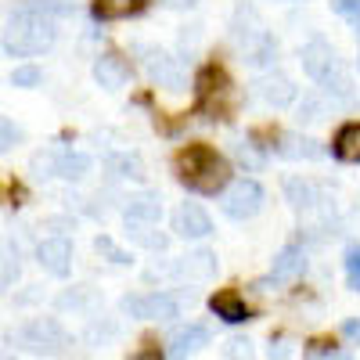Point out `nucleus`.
<instances>
[{
    "label": "nucleus",
    "mask_w": 360,
    "mask_h": 360,
    "mask_svg": "<svg viewBox=\"0 0 360 360\" xmlns=\"http://www.w3.org/2000/svg\"><path fill=\"white\" fill-rule=\"evenodd\" d=\"M134 54H137L141 69L148 72V79H152L155 86L173 90V94H176V90H184V72H180L176 58L169 51H162L155 44H134Z\"/></svg>",
    "instance_id": "5"
},
{
    "label": "nucleus",
    "mask_w": 360,
    "mask_h": 360,
    "mask_svg": "<svg viewBox=\"0 0 360 360\" xmlns=\"http://www.w3.org/2000/svg\"><path fill=\"white\" fill-rule=\"evenodd\" d=\"M44 76H40V69L37 65H18L15 72H11V86H22V90H29V86H37Z\"/></svg>",
    "instance_id": "31"
},
{
    "label": "nucleus",
    "mask_w": 360,
    "mask_h": 360,
    "mask_svg": "<svg viewBox=\"0 0 360 360\" xmlns=\"http://www.w3.org/2000/svg\"><path fill=\"white\" fill-rule=\"evenodd\" d=\"M195 94H198V112L209 119H227L234 108V86L231 76L220 65H205L195 79Z\"/></svg>",
    "instance_id": "3"
},
{
    "label": "nucleus",
    "mask_w": 360,
    "mask_h": 360,
    "mask_svg": "<svg viewBox=\"0 0 360 360\" xmlns=\"http://www.w3.org/2000/svg\"><path fill=\"white\" fill-rule=\"evenodd\" d=\"M123 217H127V220H144V224H159L162 202H159V195H152V191L130 195V198H127V209H123Z\"/></svg>",
    "instance_id": "19"
},
{
    "label": "nucleus",
    "mask_w": 360,
    "mask_h": 360,
    "mask_svg": "<svg viewBox=\"0 0 360 360\" xmlns=\"http://www.w3.org/2000/svg\"><path fill=\"white\" fill-rule=\"evenodd\" d=\"M169 227H173L176 238H188V242H202V238L213 234V220H209V213H205L198 202H180L173 209Z\"/></svg>",
    "instance_id": "9"
},
{
    "label": "nucleus",
    "mask_w": 360,
    "mask_h": 360,
    "mask_svg": "<svg viewBox=\"0 0 360 360\" xmlns=\"http://www.w3.org/2000/svg\"><path fill=\"white\" fill-rule=\"evenodd\" d=\"M332 152H335V159H342V162H360V123H346V127L335 134Z\"/></svg>",
    "instance_id": "21"
},
{
    "label": "nucleus",
    "mask_w": 360,
    "mask_h": 360,
    "mask_svg": "<svg viewBox=\"0 0 360 360\" xmlns=\"http://www.w3.org/2000/svg\"><path fill=\"white\" fill-rule=\"evenodd\" d=\"M94 79H98L105 90L127 86V79H130V62H127L123 54H115V51H105V54H98V62H94Z\"/></svg>",
    "instance_id": "15"
},
{
    "label": "nucleus",
    "mask_w": 360,
    "mask_h": 360,
    "mask_svg": "<svg viewBox=\"0 0 360 360\" xmlns=\"http://www.w3.org/2000/svg\"><path fill=\"white\" fill-rule=\"evenodd\" d=\"M231 40H234L238 51H242V62H249V65H270V62L278 58V44H274V37H270L259 22H256L252 29L234 25V29H231Z\"/></svg>",
    "instance_id": "8"
},
{
    "label": "nucleus",
    "mask_w": 360,
    "mask_h": 360,
    "mask_svg": "<svg viewBox=\"0 0 360 360\" xmlns=\"http://www.w3.org/2000/svg\"><path fill=\"white\" fill-rule=\"evenodd\" d=\"M94 249L101 252V256H108V263H115V266H130L134 259H130V252H123L108 234H101V238H94Z\"/></svg>",
    "instance_id": "28"
},
{
    "label": "nucleus",
    "mask_w": 360,
    "mask_h": 360,
    "mask_svg": "<svg viewBox=\"0 0 360 360\" xmlns=\"http://www.w3.org/2000/svg\"><path fill=\"white\" fill-rule=\"evenodd\" d=\"M119 307H123V314L134 317V321H173V317H180V299L169 295V292H137V295H127Z\"/></svg>",
    "instance_id": "7"
},
{
    "label": "nucleus",
    "mask_w": 360,
    "mask_h": 360,
    "mask_svg": "<svg viewBox=\"0 0 360 360\" xmlns=\"http://www.w3.org/2000/svg\"><path fill=\"white\" fill-rule=\"evenodd\" d=\"M321 86H324L335 101H342V105H349V101H353V79H349V72H346L342 65H335L332 72H328V76L321 79Z\"/></svg>",
    "instance_id": "24"
},
{
    "label": "nucleus",
    "mask_w": 360,
    "mask_h": 360,
    "mask_svg": "<svg viewBox=\"0 0 360 360\" xmlns=\"http://www.w3.org/2000/svg\"><path fill=\"white\" fill-rule=\"evenodd\" d=\"M285 4H295V0H285Z\"/></svg>",
    "instance_id": "39"
},
{
    "label": "nucleus",
    "mask_w": 360,
    "mask_h": 360,
    "mask_svg": "<svg viewBox=\"0 0 360 360\" xmlns=\"http://www.w3.org/2000/svg\"><path fill=\"white\" fill-rule=\"evenodd\" d=\"M37 263L47 270V274H54V278H69V270H72V245L65 242L62 234H58V238H44V242L37 245Z\"/></svg>",
    "instance_id": "11"
},
{
    "label": "nucleus",
    "mask_w": 360,
    "mask_h": 360,
    "mask_svg": "<svg viewBox=\"0 0 360 360\" xmlns=\"http://www.w3.org/2000/svg\"><path fill=\"white\" fill-rule=\"evenodd\" d=\"M90 173V155L83 152H65L62 162H58V176L62 180H83Z\"/></svg>",
    "instance_id": "26"
},
{
    "label": "nucleus",
    "mask_w": 360,
    "mask_h": 360,
    "mask_svg": "<svg viewBox=\"0 0 360 360\" xmlns=\"http://www.w3.org/2000/svg\"><path fill=\"white\" fill-rule=\"evenodd\" d=\"M256 94H259L270 108H288V105L299 98V86H295L288 76H281V72H270V76L256 79Z\"/></svg>",
    "instance_id": "14"
},
{
    "label": "nucleus",
    "mask_w": 360,
    "mask_h": 360,
    "mask_svg": "<svg viewBox=\"0 0 360 360\" xmlns=\"http://www.w3.org/2000/svg\"><path fill=\"white\" fill-rule=\"evenodd\" d=\"M332 11L349 22H360V0H332Z\"/></svg>",
    "instance_id": "34"
},
{
    "label": "nucleus",
    "mask_w": 360,
    "mask_h": 360,
    "mask_svg": "<svg viewBox=\"0 0 360 360\" xmlns=\"http://www.w3.org/2000/svg\"><path fill=\"white\" fill-rule=\"evenodd\" d=\"M299 62H303V72H307L314 83H321L328 72L339 65V54H335V47L328 44L324 37H314L303 51H299Z\"/></svg>",
    "instance_id": "10"
},
{
    "label": "nucleus",
    "mask_w": 360,
    "mask_h": 360,
    "mask_svg": "<svg viewBox=\"0 0 360 360\" xmlns=\"http://www.w3.org/2000/svg\"><path fill=\"white\" fill-rule=\"evenodd\" d=\"M173 166H176L180 184L198 195H220L231 184V162L209 144H184L176 152Z\"/></svg>",
    "instance_id": "1"
},
{
    "label": "nucleus",
    "mask_w": 360,
    "mask_h": 360,
    "mask_svg": "<svg viewBox=\"0 0 360 360\" xmlns=\"http://www.w3.org/2000/svg\"><path fill=\"white\" fill-rule=\"evenodd\" d=\"M127 238L144 249H152V252H162L169 245V238L155 231V224H144V220H127Z\"/></svg>",
    "instance_id": "20"
},
{
    "label": "nucleus",
    "mask_w": 360,
    "mask_h": 360,
    "mask_svg": "<svg viewBox=\"0 0 360 360\" xmlns=\"http://www.w3.org/2000/svg\"><path fill=\"white\" fill-rule=\"evenodd\" d=\"M18 281V249L8 242V238H0V292L8 285Z\"/></svg>",
    "instance_id": "25"
},
{
    "label": "nucleus",
    "mask_w": 360,
    "mask_h": 360,
    "mask_svg": "<svg viewBox=\"0 0 360 360\" xmlns=\"http://www.w3.org/2000/svg\"><path fill=\"white\" fill-rule=\"evenodd\" d=\"M11 342H18L29 353H69L72 335L62 328V321H54V317H33V321H25L18 332L11 335Z\"/></svg>",
    "instance_id": "4"
},
{
    "label": "nucleus",
    "mask_w": 360,
    "mask_h": 360,
    "mask_svg": "<svg viewBox=\"0 0 360 360\" xmlns=\"http://www.w3.org/2000/svg\"><path fill=\"white\" fill-rule=\"evenodd\" d=\"M278 141H281V144H274V148H278V155H285V159H321V155H324L321 141H314V137L278 134Z\"/></svg>",
    "instance_id": "17"
},
{
    "label": "nucleus",
    "mask_w": 360,
    "mask_h": 360,
    "mask_svg": "<svg viewBox=\"0 0 360 360\" xmlns=\"http://www.w3.org/2000/svg\"><path fill=\"white\" fill-rule=\"evenodd\" d=\"M342 335H346L349 342H360V317H349V321L342 324Z\"/></svg>",
    "instance_id": "37"
},
{
    "label": "nucleus",
    "mask_w": 360,
    "mask_h": 360,
    "mask_svg": "<svg viewBox=\"0 0 360 360\" xmlns=\"http://www.w3.org/2000/svg\"><path fill=\"white\" fill-rule=\"evenodd\" d=\"M144 8H148V0H123V4H119V11H123V15H137Z\"/></svg>",
    "instance_id": "38"
},
{
    "label": "nucleus",
    "mask_w": 360,
    "mask_h": 360,
    "mask_svg": "<svg viewBox=\"0 0 360 360\" xmlns=\"http://www.w3.org/2000/svg\"><path fill=\"white\" fill-rule=\"evenodd\" d=\"M307 270V252L303 245H285L278 256H274V266H270V278L259 281V285H281V281H295L299 274Z\"/></svg>",
    "instance_id": "13"
},
{
    "label": "nucleus",
    "mask_w": 360,
    "mask_h": 360,
    "mask_svg": "<svg viewBox=\"0 0 360 360\" xmlns=\"http://www.w3.org/2000/svg\"><path fill=\"white\" fill-rule=\"evenodd\" d=\"M213 274H217V252L209 249H195L173 263V278L180 281H209Z\"/></svg>",
    "instance_id": "12"
},
{
    "label": "nucleus",
    "mask_w": 360,
    "mask_h": 360,
    "mask_svg": "<svg viewBox=\"0 0 360 360\" xmlns=\"http://www.w3.org/2000/svg\"><path fill=\"white\" fill-rule=\"evenodd\" d=\"M62 155H65V148H44V152H37L33 155V173L37 176H58V162H62Z\"/></svg>",
    "instance_id": "27"
},
{
    "label": "nucleus",
    "mask_w": 360,
    "mask_h": 360,
    "mask_svg": "<svg viewBox=\"0 0 360 360\" xmlns=\"http://www.w3.org/2000/svg\"><path fill=\"white\" fill-rule=\"evenodd\" d=\"M307 356H339V349L328 342V339H317V342L307 346Z\"/></svg>",
    "instance_id": "35"
},
{
    "label": "nucleus",
    "mask_w": 360,
    "mask_h": 360,
    "mask_svg": "<svg viewBox=\"0 0 360 360\" xmlns=\"http://www.w3.org/2000/svg\"><path fill=\"white\" fill-rule=\"evenodd\" d=\"M22 141V130L11 123V119H4L0 115V152H11V148Z\"/></svg>",
    "instance_id": "32"
},
{
    "label": "nucleus",
    "mask_w": 360,
    "mask_h": 360,
    "mask_svg": "<svg viewBox=\"0 0 360 360\" xmlns=\"http://www.w3.org/2000/svg\"><path fill=\"white\" fill-rule=\"evenodd\" d=\"M209 310H213L224 324H245V321H252V307H249V303H245V299L238 295L234 288L217 292L213 299H209Z\"/></svg>",
    "instance_id": "16"
},
{
    "label": "nucleus",
    "mask_w": 360,
    "mask_h": 360,
    "mask_svg": "<svg viewBox=\"0 0 360 360\" xmlns=\"http://www.w3.org/2000/svg\"><path fill=\"white\" fill-rule=\"evenodd\" d=\"M285 198H288L292 209H299V213H303V209H310V205L317 202V191H314V184H307L303 176H288V180H285Z\"/></svg>",
    "instance_id": "23"
},
{
    "label": "nucleus",
    "mask_w": 360,
    "mask_h": 360,
    "mask_svg": "<svg viewBox=\"0 0 360 360\" xmlns=\"http://www.w3.org/2000/svg\"><path fill=\"white\" fill-rule=\"evenodd\" d=\"M299 119H307V123H317V119H324V101L303 98V105H299Z\"/></svg>",
    "instance_id": "33"
},
{
    "label": "nucleus",
    "mask_w": 360,
    "mask_h": 360,
    "mask_svg": "<svg viewBox=\"0 0 360 360\" xmlns=\"http://www.w3.org/2000/svg\"><path fill=\"white\" fill-rule=\"evenodd\" d=\"M249 353H252V342L249 339H231L227 349H224V356H249Z\"/></svg>",
    "instance_id": "36"
},
{
    "label": "nucleus",
    "mask_w": 360,
    "mask_h": 360,
    "mask_svg": "<svg viewBox=\"0 0 360 360\" xmlns=\"http://www.w3.org/2000/svg\"><path fill=\"white\" fill-rule=\"evenodd\" d=\"M346 281L353 292H360V245L346 249Z\"/></svg>",
    "instance_id": "30"
},
{
    "label": "nucleus",
    "mask_w": 360,
    "mask_h": 360,
    "mask_svg": "<svg viewBox=\"0 0 360 360\" xmlns=\"http://www.w3.org/2000/svg\"><path fill=\"white\" fill-rule=\"evenodd\" d=\"M209 342V328L205 324H188V328H180V332L169 339V356H188V353H198L202 346Z\"/></svg>",
    "instance_id": "18"
},
{
    "label": "nucleus",
    "mask_w": 360,
    "mask_h": 360,
    "mask_svg": "<svg viewBox=\"0 0 360 360\" xmlns=\"http://www.w3.org/2000/svg\"><path fill=\"white\" fill-rule=\"evenodd\" d=\"M58 40V25L51 15H40V11H29V8H18L4 29V51L11 58H37L44 51H51Z\"/></svg>",
    "instance_id": "2"
},
{
    "label": "nucleus",
    "mask_w": 360,
    "mask_h": 360,
    "mask_svg": "<svg viewBox=\"0 0 360 360\" xmlns=\"http://www.w3.org/2000/svg\"><path fill=\"white\" fill-rule=\"evenodd\" d=\"M108 173L119 180H144V162H141V155L119 152V155H108Z\"/></svg>",
    "instance_id": "22"
},
{
    "label": "nucleus",
    "mask_w": 360,
    "mask_h": 360,
    "mask_svg": "<svg viewBox=\"0 0 360 360\" xmlns=\"http://www.w3.org/2000/svg\"><path fill=\"white\" fill-rule=\"evenodd\" d=\"M234 159L242 162L245 169H263V155L252 148V141H238L234 144Z\"/></svg>",
    "instance_id": "29"
},
{
    "label": "nucleus",
    "mask_w": 360,
    "mask_h": 360,
    "mask_svg": "<svg viewBox=\"0 0 360 360\" xmlns=\"http://www.w3.org/2000/svg\"><path fill=\"white\" fill-rule=\"evenodd\" d=\"M263 205H266V191L256 184V180H245V176L227 184L224 198H220L224 217H231V220H252Z\"/></svg>",
    "instance_id": "6"
}]
</instances>
